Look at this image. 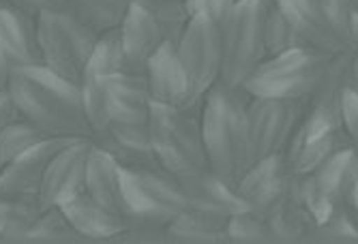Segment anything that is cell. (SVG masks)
<instances>
[{
	"mask_svg": "<svg viewBox=\"0 0 358 244\" xmlns=\"http://www.w3.org/2000/svg\"><path fill=\"white\" fill-rule=\"evenodd\" d=\"M329 58L309 47H294L264 58L241 90L247 97L307 103L322 79Z\"/></svg>",
	"mask_w": 358,
	"mask_h": 244,
	"instance_id": "4",
	"label": "cell"
},
{
	"mask_svg": "<svg viewBox=\"0 0 358 244\" xmlns=\"http://www.w3.org/2000/svg\"><path fill=\"white\" fill-rule=\"evenodd\" d=\"M84 193L90 195L94 201H99L101 206L129 219V210L124 201V169L94 142L86 165Z\"/></svg>",
	"mask_w": 358,
	"mask_h": 244,
	"instance_id": "20",
	"label": "cell"
},
{
	"mask_svg": "<svg viewBox=\"0 0 358 244\" xmlns=\"http://www.w3.org/2000/svg\"><path fill=\"white\" fill-rule=\"evenodd\" d=\"M268 223L273 225L279 242L281 240H307L311 229L315 227V221L311 212L307 210L301 193H299V178H292V185L287 187L283 199L277 204L273 215L268 217Z\"/></svg>",
	"mask_w": 358,
	"mask_h": 244,
	"instance_id": "22",
	"label": "cell"
},
{
	"mask_svg": "<svg viewBox=\"0 0 358 244\" xmlns=\"http://www.w3.org/2000/svg\"><path fill=\"white\" fill-rule=\"evenodd\" d=\"M262 41H264V54L266 58L283 54L287 49L303 47L294 28L289 26L283 11L277 7L275 0H266L264 17H262Z\"/></svg>",
	"mask_w": 358,
	"mask_h": 244,
	"instance_id": "27",
	"label": "cell"
},
{
	"mask_svg": "<svg viewBox=\"0 0 358 244\" xmlns=\"http://www.w3.org/2000/svg\"><path fill=\"white\" fill-rule=\"evenodd\" d=\"M112 125H148L152 99L144 73H120L106 79Z\"/></svg>",
	"mask_w": 358,
	"mask_h": 244,
	"instance_id": "18",
	"label": "cell"
},
{
	"mask_svg": "<svg viewBox=\"0 0 358 244\" xmlns=\"http://www.w3.org/2000/svg\"><path fill=\"white\" fill-rule=\"evenodd\" d=\"M292 178L294 174L289 171L285 155H273L255 161L247 169V174L238 180L236 193L247 210L268 219L292 185Z\"/></svg>",
	"mask_w": 358,
	"mask_h": 244,
	"instance_id": "11",
	"label": "cell"
},
{
	"mask_svg": "<svg viewBox=\"0 0 358 244\" xmlns=\"http://www.w3.org/2000/svg\"><path fill=\"white\" fill-rule=\"evenodd\" d=\"M307 240H327V242H354L358 240V225L354 217H350L345 210L337 208L333 215L324 221L317 223Z\"/></svg>",
	"mask_w": 358,
	"mask_h": 244,
	"instance_id": "34",
	"label": "cell"
},
{
	"mask_svg": "<svg viewBox=\"0 0 358 244\" xmlns=\"http://www.w3.org/2000/svg\"><path fill=\"white\" fill-rule=\"evenodd\" d=\"M41 65L73 86H82L96 35L64 11H43L37 17Z\"/></svg>",
	"mask_w": 358,
	"mask_h": 244,
	"instance_id": "6",
	"label": "cell"
},
{
	"mask_svg": "<svg viewBox=\"0 0 358 244\" xmlns=\"http://www.w3.org/2000/svg\"><path fill=\"white\" fill-rule=\"evenodd\" d=\"M60 210L82 240H114L120 238L129 227L127 217L101 206L86 193L64 201Z\"/></svg>",
	"mask_w": 358,
	"mask_h": 244,
	"instance_id": "19",
	"label": "cell"
},
{
	"mask_svg": "<svg viewBox=\"0 0 358 244\" xmlns=\"http://www.w3.org/2000/svg\"><path fill=\"white\" fill-rule=\"evenodd\" d=\"M187 195V210L195 212L208 221L227 225L236 212L245 210L243 199L236 193V187L227 185L217 178L210 169L178 178Z\"/></svg>",
	"mask_w": 358,
	"mask_h": 244,
	"instance_id": "14",
	"label": "cell"
},
{
	"mask_svg": "<svg viewBox=\"0 0 358 244\" xmlns=\"http://www.w3.org/2000/svg\"><path fill=\"white\" fill-rule=\"evenodd\" d=\"M69 142L71 139L67 137H45L39 144L28 148L24 155H20L7 167H3V171H0V197L3 199L37 197L50 161L56 157V152L67 146Z\"/></svg>",
	"mask_w": 358,
	"mask_h": 244,
	"instance_id": "13",
	"label": "cell"
},
{
	"mask_svg": "<svg viewBox=\"0 0 358 244\" xmlns=\"http://www.w3.org/2000/svg\"><path fill=\"white\" fill-rule=\"evenodd\" d=\"M0 49L9 58L13 69L39 67V30L37 17L0 3Z\"/></svg>",
	"mask_w": 358,
	"mask_h": 244,
	"instance_id": "16",
	"label": "cell"
},
{
	"mask_svg": "<svg viewBox=\"0 0 358 244\" xmlns=\"http://www.w3.org/2000/svg\"><path fill=\"white\" fill-rule=\"evenodd\" d=\"M17 11H24L32 17H39L43 11H62L64 9V0H0Z\"/></svg>",
	"mask_w": 358,
	"mask_h": 244,
	"instance_id": "38",
	"label": "cell"
},
{
	"mask_svg": "<svg viewBox=\"0 0 358 244\" xmlns=\"http://www.w3.org/2000/svg\"><path fill=\"white\" fill-rule=\"evenodd\" d=\"M266 0H236L221 22V84L241 90L255 67L266 58L262 17Z\"/></svg>",
	"mask_w": 358,
	"mask_h": 244,
	"instance_id": "5",
	"label": "cell"
},
{
	"mask_svg": "<svg viewBox=\"0 0 358 244\" xmlns=\"http://www.w3.org/2000/svg\"><path fill=\"white\" fill-rule=\"evenodd\" d=\"M28 240L32 242H78V231L69 225L60 208H43L32 225Z\"/></svg>",
	"mask_w": 358,
	"mask_h": 244,
	"instance_id": "33",
	"label": "cell"
},
{
	"mask_svg": "<svg viewBox=\"0 0 358 244\" xmlns=\"http://www.w3.org/2000/svg\"><path fill=\"white\" fill-rule=\"evenodd\" d=\"M176 56L191 82L198 101H204L208 90L221 82V28L217 22L193 15L189 17L178 41Z\"/></svg>",
	"mask_w": 358,
	"mask_h": 244,
	"instance_id": "9",
	"label": "cell"
},
{
	"mask_svg": "<svg viewBox=\"0 0 358 244\" xmlns=\"http://www.w3.org/2000/svg\"><path fill=\"white\" fill-rule=\"evenodd\" d=\"M200 109H176L166 105L150 107L148 133L152 152L168 174L176 178L193 176L208 169L202 137Z\"/></svg>",
	"mask_w": 358,
	"mask_h": 244,
	"instance_id": "3",
	"label": "cell"
},
{
	"mask_svg": "<svg viewBox=\"0 0 358 244\" xmlns=\"http://www.w3.org/2000/svg\"><path fill=\"white\" fill-rule=\"evenodd\" d=\"M82 109L84 118L90 127L92 135H99L110 129V101H108V88L106 79L86 75L84 84L80 86Z\"/></svg>",
	"mask_w": 358,
	"mask_h": 244,
	"instance_id": "28",
	"label": "cell"
},
{
	"mask_svg": "<svg viewBox=\"0 0 358 244\" xmlns=\"http://www.w3.org/2000/svg\"><path fill=\"white\" fill-rule=\"evenodd\" d=\"M45 137L48 135H43L37 127H32L24 118L5 129H0V169L7 167L11 161L24 155L28 148L39 144Z\"/></svg>",
	"mask_w": 358,
	"mask_h": 244,
	"instance_id": "31",
	"label": "cell"
},
{
	"mask_svg": "<svg viewBox=\"0 0 358 244\" xmlns=\"http://www.w3.org/2000/svg\"><path fill=\"white\" fill-rule=\"evenodd\" d=\"M343 146H350L343 131L322 133L311 139H303L299 144H292L285 152V159L289 171L294 176H309L313 174L324 161L331 159L335 152Z\"/></svg>",
	"mask_w": 358,
	"mask_h": 244,
	"instance_id": "24",
	"label": "cell"
},
{
	"mask_svg": "<svg viewBox=\"0 0 358 244\" xmlns=\"http://www.w3.org/2000/svg\"><path fill=\"white\" fill-rule=\"evenodd\" d=\"M17 120H22V114H20L11 93L5 90V93H0V129L13 125V122H17Z\"/></svg>",
	"mask_w": 358,
	"mask_h": 244,
	"instance_id": "39",
	"label": "cell"
},
{
	"mask_svg": "<svg viewBox=\"0 0 358 244\" xmlns=\"http://www.w3.org/2000/svg\"><path fill=\"white\" fill-rule=\"evenodd\" d=\"M148 93L155 105H166L176 109H200L202 101L195 97L191 82L176 56L174 43H164L144 67Z\"/></svg>",
	"mask_w": 358,
	"mask_h": 244,
	"instance_id": "12",
	"label": "cell"
},
{
	"mask_svg": "<svg viewBox=\"0 0 358 244\" xmlns=\"http://www.w3.org/2000/svg\"><path fill=\"white\" fill-rule=\"evenodd\" d=\"M341 131L348 144L358 152V93L348 88L341 103Z\"/></svg>",
	"mask_w": 358,
	"mask_h": 244,
	"instance_id": "36",
	"label": "cell"
},
{
	"mask_svg": "<svg viewBox=\"0 0 358 244\" xmlns=\"http://www.w3.org/2000/svg\"><path fill=\"white\" fill-rule=\"evenodd\" d=\"M322 13L327 15V20L337 28V33L352 45L350 37V26L352 17L358 11V0H315Z\"/></svg>",
	"mask_w": 358,
	"mask_h": 244,
	"instance_id": "35",
	"label": "cell"
},
{
	"mask_svg": "<svg viewBox=\"0 0 358 244\" xmlns=\"http://www.w3.org/2000/svg\"><path fill=\"white\" fill-rule=\"evenodd\" d=\"M41 204L37 197L30 199H5V227L0 242H24L35 225Z\"/></svg>",
	"mask_w": 358,
	"mask_h": 244,
	"instance_id": "29",
	"label": "cell"
},
{
	"mask_svg": "<svg viewBox=\"0 0 358 244\" xmlns=\"http://www.w3.org/2000/svg\"><path fill=\"white\" fill-rule=\"evenodd\" d=\"M118 30L129 63L140 71H144L148 60L164 47V43H168V37L159 22L136 5L129 7Z\"/></svg>",
	"mask_w": 358,
	"mask_h": 244,
	"instance_id": "21",
	"label": "cell"
},
{
	"mask_svg": "<svg viewBox=\"0 0 358 244\" xmlns=\"http://www.w3.org/2000/svg\"><path fill=\"white\" fill-rule=\"evenodd\" d=\"M225 234L230 242H279L268 219L255 215V212L247 208L236 212V215L227 221Z\"/></svg>",
	"mask_w": 358,
	"mask_h": 244,
	"instance_id": "32",
	"label": "cell"
},
{
	"mask_svg": "<svg viewBox=\"0 0 358 244\" xmlns=\"http://www.w3.org/2000/svg\"><path fill=\"white\" fill-rule=\"evenodd\" d=\"M227 225L208 221L200 215H195L191 210H185L182 215H178L174 221L168 223L166 227V240H174V242H206V244H215V242H225L227 234H225Z\"/></svg>",
	"mask_w": 358,
	"mask_h": 244,
	"instance_id": "26",
	"label": "cell"
},
{
	"mask_svg": "<svg viewBox=\"0 0 358 244\" xmlns=\"http://www.w3.org/2000/svg\"><path fill=\"white\" fill-rule=\"evenodd\" d=\"M124 201L129 219H150L166 227L187 210L180 180L161 167L124 169Z\"/></svg>",
	"mask_w": 358,
	"mask_h": 244,
	"instance_id": "7",
	"label": "cell"
},
{
	"mask_svg": "<svg viewBox=\"0 0 358 244\" xmlns=\"http://www.w3.org/2000/svg\"><path fill=\"white\" fill-rule=\"evenodd\" d=\"M11 73H13V65L9 63V58L3 54V49H0V93H5V90H9Z\"/></svg>",
	"mask_w": 358,
	"mask_h": 244,
	"instance_id": "40",
	"label": "cell"
},
{
	"mask_svg": "<svg viewBox=\"0 0 358 244\" xmlns=\"http://www.w3.org/2000/svg\"><path fill=\"white\" fill-rule=\"evenodd\" d=\"M129 7V0H64L62 11L99 37L122 24Z\"/></svg>",
	"mask_w": 358,
	"mask_h": 244,
	"instance_id": "23",
	"label": "cell"
},
{
	"mask_svg": "<svg viewBox=\"0 0 358 244\" xmlns=\"http://www.w3.org/2000/svg\"><path fill=\"white\" fill-rule=\"evenodd\" d=\"M9 93L24 120L48 137H92L84 118L80 86L60 79L43 65L13 69Z\"/></svg>",
	"mask_w": 358,
	"mask_h": 244,
	"instance_id": "1",
	"label": "cell"
},
{
	"mask_svg": "<svg viewBox=\"0 0 358 244\" xmlns=\"http://www.w3.org/2000/svg\"><path fill=\"white\" fill-rule=\"evenodd\" d=\"M0 171H3V169H0Z\"/></svg>",
	"mask_w": 358,
	"mask_h": 244,
	"instance_id": "44",
	"label": "cell"
},
{
	"mask_svg": "<svg viewBox=\"0 0 358 244\" xmlns=\"http://www.w3.org/2000/svg\"><path fill=\"white\" fill-rule=\"evenodd\" d=\"M277 7L287 17L289 26L303 47L315 49L320 54L335 56L345 49H352V45L337 33V28L322 13L315 0H275Z\"/></svg>",
	"mask_w": 358,
	"mask_h": 244,
	"instance_id": "15",
	"label": "cell"
},
{
	"mask_svg": "<svg viewBox=\"0 0 358 244\" xmlns=\"http://www.w3.org/2000/svg\"><path fill=\"white\" fill-rule=\"evenodd\" d=\"M92 142L124 169L161 167L152 152L148 125H112L108 131L92 135Z\"/></svg>",
	"mask_w": 358,
	"mask_h": 244,
	"instance_id": "17",
	"label": "cell"
},
{
	"mask_svg": "<svg viewBox=\"0 0 358 244\" xmlns=\"http://www.w3.org/2000/svg\"><path fill=\"white\" fill-rule=\"evenodd\" d=\"M243 97V90H232L219 82L208 90L200 112L208 169L232 187L253 165L245 122L247 101Z\"/></svg>",
	"mask_w": 358,
	"mask_h": 244,
	"instance_id": "2",
	"label": "cell"
},
{
	"mask_svg": "<svg viewBox=\"0 0 358 244\" xmlns=\"http://www.w3.org/2000/svg\"><path fill=\"white\" fill-rule=\"evenodd\" d=\"M120 73H144V71L136 69L131 63H129L122 41H120V30L114 28V30H108V33L96 37L86 75L108 79V77H114Z\"/></svg>",
	"mask_w": 358,
	"mask_h": 244,
	"instance_id": "25",
	"label": "cell"
},
{
	"mask_svg": "<svg viewBox=\"0 0 358 244\" xmlns=\"http://www.w3.org/2000/svg\"><path fill=\"white\" fill-rule=\"evenodd\" d=\"M350 88L358 93V45L350 49Z\"/></svg>",
	"mask_w": 358,
	"mask_h": 244,
	"instance_id": "41",
	"label": "cell"
},
{
	"mask_svg": "<svg viewBox=\"0 0 358 244\" xmlns=\"http://www.w3.org/2000/svg\"><path fill=\"white\" fill-rule=\"evenodd\" d=\"M356 225H358V221H356Z\"/></svg>",
	"mask_w": 358,
	"mask_h": 244,
	"instance_id": "43",
	"label": "cell"
},
{
	"mask_svg": "<svg viewBox=\"0 0 358 244\" xmlns=\"http://www.w3.org/2000/svg\"><path fill=\"white\" fill-rule=\"evenodd\" d=\"M129 3L150 13L159 22V26L164 28L170 43L178 41L180 33L189 22L185 0H129Z\"/></svg>",
	"mask_w": 358,
	"mask_h": 244,
	"instance_id": "30",
	"label": "cell"
},
{
	"mask_svg": "<svg viewBox=\"0 0 358 244\" xmlns=\"http://www.w3.org/2000/svg\"><path fill=\"white\" fill-rule=\"evenodd\" d=\"M236 0H185V7L189 17L193 15H202L221 26V22L227 17V13L232 11Z\"/></svg>",
	"mask_w": 358,
	"mask_h": 244,
	"instance_id": "37",
	"label": "cell"
},
{
	"mask_svg": "<svg viewBox=\"0 0 358 244\" xmlns=\"http://www.w3.org/2000/svg\"><path fill=\"white\" fill-rule=\"evenodd\" d=\"M3 227H5V199L0 197V236H3Z\"/></svg>",
	"mask_w": 358,
	"mask_h": 244,
	"instance_id": "42",
	"label": "cell"
},
{
	"mask_svg": "<svg viewBox=\"0 0 358 244\" xmlns=\"http://www.w3.org/2000/svg\"><path fill=\"white\" fill-rule=\"evenodd\" d=\"M307 103L249 97L245 105V122L251 161H262L273 155H285L289 139L305 114Z\"/></svg>",
	"mask_w": 358,
	"mask_h": 244,
	"instance_id": "8",
	"label": "cell"
},
{
	"mask_svg": "<svg viewBox=\"0 0 358 244\" xmlns=\"http://www.w3.org/2000/svg\"><path fill=\"white\" fill-rule=\"evenodd\" d=\"M90 150L92 137H78L56 152V157L50 161L43 174L37 193L41 208H60L64 201L84 193Z\"/></svg>",
	"mask_w": 358,
	"mask_h": 244,
	"instance_id": "10",
	"label": "cell"
}]
</instances>
